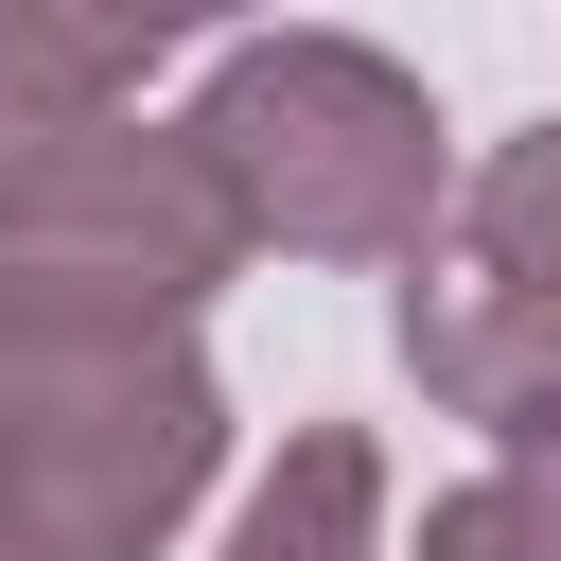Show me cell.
I'll use <instances>...</instances> for the list:
<instances>
[{"mask_svg": "<svg viewBox=\"0 0 561 561\" xmlns=\"http://www.w3.org/2000/svg\"><path fill=\"white\" fill-rule=\"evenodd\" d=\"M228 456V386L193 316L0 263V491L53 561H158Z\"/></svg>", "mask_w": 561, "mask_h": 561, "instance_id": "6da1fadb", "label": "cell"}, {"mask_svg": "<svg viewBox=\"0 0 561 561\" xmlns=\"http://www.w3.org/2000/svg\"><path fill=\"white\" fill-rule=\"evenodd\" d=\"M193 140L228 158L245 245H280V263H421L456 228L438 105L368 35H228L193 88Z\"/></svg>", "mask_w": 561, "mask_h": 561, "instance_id": "7a4b0ae2", "label": "cell"}, {"mask_svg": "<svg viewBox=\"0 0 561 561\" xmlns=\"http://www.w3.org/2000/svg\"><path fill=\"white\" fill-rule=\"evenodd\" d=\"M403 386L438 421H491L508 456L561 438V123L456 175V228L403 280Z\"/></svg>", "mask_w": 561, "mask_h": 561, "instance_id": "3957f363", "label": "cell"}, {"mask_svg": "<svg viewBox=\"0 0 561 561\" xmlns=\"http://www.w3.org/2000/svg\"><path fill=\"white\" fill-rule=\"evenodd\" d=\"M0 263L193 316V298L245 263V193H228V158H210L193 123H105V140H70L53 175L0 193Z\"/></svg>", "mask_w": 561, "mask_h": 561, "instance_id": "277c9868", "label": "cell"}, {"mask_svg": "<svg viewBox=\"0 0 561 561\" xmlns=\"http://www.w3.org/2000/svg\"><path fill=\"white\" fill-rule=\"evenodd\" d=\"M175 35H193L175 0H140V18H123V0H0V193L53 175L70 140H105Z\"/></svg>", "mask_w": 561, "mask_h": 561, "instance_id": "5b68a950", "label": "cell"}, {"mask_svg": "<svg viewBox=\"0 0 561 561\" xmlns=\"http://www.w3.org/2000/svg\"><path fill=\"white\" fill-rule=\"evenodd\" d=\"M228 561H386V456L351 421H298L280 473L228 508Z\"/></svg>", "mask_w": 561, "mask_h": 561, "instance_id": "8992f818", "label": "cell"}, {"mask_svg": "<svg viewBox=\"0 0 561 561\" xmlns=\"http://www.w3.org/2000/svg\"><path fill=\"white\" fill-rule=\"evenodd\" d=\"M421 561H561V491H543L526 456H491L473 491L421 508Z\"/></svg>", "mask_w": 561, "mask_h": 561, "instance_id": "52a82bcc", "label": "cell"}, {"mask_svg": "<svg viewBox=\"0 0 561 561\" xmlns=\"http://www.w3.org/2000/svg\"><path fill=\"white\" fill-rule=\"evenodd\" d=\"M0 561H53V543H35V526H18V491H0Z\"/></svg>", "mask_w": 561, "mask_h": 561, "instance_id": "ba28073f", "label": "cell"}, {"mask_svg": "<svg viewBox=\"0 0 561 561\" xmlns=\"http://www.w3.org/2000/svg\"><path fill=\"white\" fill-rule=\"evenodd\" d=\"M526 473H543V491H561V438H526Z\"/></svg>", "mask_w": 561, "mask_h": 561, "instance_id": "9c48e42d", "label": "cell"}]
</instances>
